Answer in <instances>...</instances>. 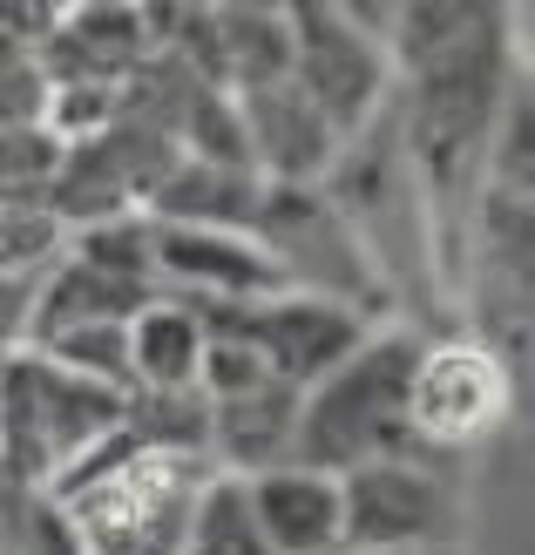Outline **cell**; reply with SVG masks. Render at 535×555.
<instances>
[{
    "label": "cell",
    "instance_id": "obj_1",
    "mask_svg": "<svg viewBox=\"0 0 535 555\" xmlns=\"http://www.w3.org/2000/svg\"><path fill=\"white\" fill-rule=\"evenodd\" d=\"M420 346L428 339H420L413 325H373L319 386H305L292 467H313V475H353V467H373V461L461 467L455 454H441L413 434Z\"/></svg>",
    "mask_w": 535,
    "mask_h": 555
},
{
    "label": "cell",
    "instance_id": "obj_2",
    "mask_svg": "<svg viewBox=\"0 0 535 555\" xmlns=\"http://www.w3.org/2000/svg\"><path fill=\"white\" fill-rule=\"evenodd\" d=\"M211 475H217L211 461L143 454V448H129L123 427H116L48 494L68 508L75 535H81V555H177L190 502H196V488Z\"/></svg>",
    "mask_w": 535,
    "mask_h": 555
},
{
    "label": "cell",
    "instance_id": "obj_3",
    "mask_svg": "<svg viewBox=\"0 0 535 555\" xmlns=\"http://www.w3.org/2000/svg\"><path fill=\"white\" fill-rule=\"evenodd\" d=\"M123 421V393L75 379L41 352L0 359V475L21 488H54L81 454H95Z\"/></svg>",
    "mask_w": 535,
    "mask_h": 555
},
{
    "label": "cell",
    "instance_id": "obj_4",
    "mask_svg": "<svg viewBox=\"0 0 535 555\" xmlns=\"http://www.w3.org/2000/svg\"><path fill=\"white\" fill-rule=\"evenodd\" d=\"M461 535V467L373 461L340 475V555H455Z\"/></svg>",
    "mask_w": 535,
    "mask_h": 555
},
{
    "label": "cell",
    "instance_id": "obj_5",
    "mask_svg": "<svg viewBox=\"0 0 535 555\" xmlns=\"http://www.w3.org/2000/svg\"><path fill=\"white\" fill-rule=\"evenodd\" d=\"M251 244L271 258L278 285L305 292V298H326V305H346L359 319H380L386 312V285L380 271L366 264L353 224L340 217V204L326 190H271L258 197V217H251Z\"/></svg>",
    "mask_w": 535,
    "mask_h": 555
},
{
    "label": "cell",
    "instance_id": "obj_6",
    "mask_svg": "<svg viewBox=\"0 0 535 555\" xmlns=\"http://www.w3.org/2000/svg\"><path fill=\"white\" fill-rule=\"evenodd\" d=\"M211 339L244 346L278 386H319L340 359L373 332V319L346 312V305L305 298V292H271V298H238V305H190Z\"/></svg>",
    "mask_w": 535,
    "mask_h": 555
},
{
    "label": "cell",
    "instance_id": "obj_7",
    "mask_svg": "<svg viewBox=\"0 0 535 555\" xmlns=\"http://www.w3.org/2000/svg\"><path fill=\"white\" fill-rule=\"evenodd\" d=\"M285 27H292V89L340 129V143H353L393 102L386 48L353 35L332 0H298V8H285Z\"/></svg>",
    "mask_w": 535,
    "mask_h": 555
},
{
    "label": "cell",
    "instance_id": "obj_8",
    "mask_svg": "<svg viewBox=\"0 0 535 555\" xmlns=\"http://www.w3.org/2000/svg\"><path fill=\"white\" fill-rule=\"evenodd\" d=\"M501 406H509V366L474 346L468 332L461 339H428L420 346V373H413V434L428 440V448L455 454L474 448L495 421Z\"/></svg>",
    "mask_w": 535,
    "mask_h": 555
},
{
    "label": "cell",
    "instance_id": "obj_9",
    "mask_svg": "<svg viewBox=\"0 0 535 555\" xmlns=\"http://www.w3.org/2000/svg\"><path fill=\"white\" fill-rule=\"evenodd\" d=\"M238 122H244V156L251 177L271 190H319L340 163V129H332L313 102H305L292 81H271L258 95H231Z\"/></svg>",
    "mask_w": 535,
    "mask_h": 555
},
{
    "label": "cell",
    "instance_id": "obj_10",
    "mask_svg": "<svg viewBox=\"0 0 535 555\" xmlns=\"http://www.w3.org/2000/svg\"><path fill=\"white\" fill-rule=\"evenodd\" d=\"M156 292L183 305H238V298H271L278 285L271 258L238 231H170L156 224Z\"/></svg>",
    "mask_w": 535,
    "mask_h": 555
},
{
    "label": "cell",
    "instance_id": "obj_11",
    "mask_svg": "<svg viewBox=\"0 0 535 555\" xmlns=\"http://www.w3.org/2000/svg\"><path fill=\"white\" fill-rule=\"evenodd\" d=\"M244 502L265 555H340V475L271 467V475L244 481Z\"/></svg>",
    "mask_w": 535,
    "mask_h": 555
},
{
    "label": "cell",
    "instance_id": "obj_12",
    "mask_svg": "<svg viewBox=\"0 0 535 555\" xmlns=\"http://www.w3.org/2000/svg\"><path fill=\"white\" fill-rule=\"evenodd\" d=\"M292 440H298V386H258V393L217 400L211 406V467L238 481H258L271 467H292Z\"/></svg>",
    "mask_w": 535,
    "mask_h": 555
},
{
    "label": "cell",
    "instance_id": "obj_13",
    "mask_svg": "<svg viewBox=\"0 0 535 555\" xmlns=\"http://www.w3.org/2000/svg\"><path fill=\"white\" fill-rule=\"evenodd\" d=\"M265 183L251 170H217V163H177L170 177L156 183V197L143 204L150 224H170V231H238L251 237V217H258Z\"/></svg>",
    "mask_w": 535,
    "mask_h": 555
},
{
    "label": "cell",
    "instance_id": "obj_14",
    "mask_svg": "<svg viewBox=\"0 0 535 555\" xmlns=\"http://www.w3.org/2000/svg\"><path fill=\"white\" fill-rule=\"evenodd\" d=\"M211 332L183 298H150L129 319V386L143 393H196V366H204Z\"/></svg>",
    "mask_w": 535,
    "mask_h": 555
},
{
    "label": "cell",
    "instance_id": "obj_15",
    "mask_svg": "<svg viewBox=\"0 0 535 555\" xmlns=\"http://www.w3.org/2000/svg\"><path fill=\"white\" fill-rule=\"evenodd\" d=\"M150 298H156L150 285H123V278H102L89 264L62 258L41 278V292H35V339H27V352L62 339V332H75V325H129Z\"/></svg>",
    "mask_w": 535,
    "mask_h": 555
},
{
    "label": "cell",
    "instance_id": "obj_16",
    "mask_svg": "<svg viewBox=\"0 0 535 555\" xmlns=\"http://www.w3.org/2000/svg\"><path fill=\"white\" fill-rule=\"evenodd\" d=\"M217 62H224V95H258L271 81H292L285 8H265V0L217 8Z\"/></svg>",
    "mask_w": 535,
    "mask_h": 555
},
{
    "label": "cell",
    "instance_id": "obj_17",
    "mask_svg": "<svg viewBox=\"0 0 535 555\" xmlns=\"http://www.w3.org/2000/svg\"><path fill=\"white\" fill-rule=\"evenodd\" d=\"M48 210L62 217V231H89V224H109V217L123 210H143L136 204L129 177L116 170V156H109L102 135H89V143H62V163H54L48 177Z\"/></svg>",
    "mask_w": 535,
    "mask_h": 555
},
{
    "label": "cell",
    "instance_id": "obj_18",
    "mask_svg": "<svg viewBox=\"0 0 535 555\" xmlns=\"http://www.w3.org/2000/svg\"><path fill=\"white\" fill-rule=\"evenodd\" d=\"M177 555H265L258 521H251V502H244V481H238V475H211L204 488H196Z\"/></svg>",
    "mask_w": 535,
    "mask_h": 555
},
{
    "label": "cell",
    "instance_id": "obj_19",
    "mask_svg": "<svg viewBox=\"0 0 535 555\" xmlns=\"http://www.w3.org/2000/svg\"><path fill=\"white\" fill-rule=\"evenodd\" d=\"M68 258L102 271V278H123V285H150L156 292V224L143 210H123V217H109V224L75 231Z\"/></svg>",
    "mask_w": 535,
    "mask_h": 555
},
{
    "label": "cell",
    "instance_id": "obj_20",
    "mask_svg": "<svg viewBox=\"0 0 535 555\" xmlns=\"http://www.w3.org/2000/svg\"><path fill=\"white\" fill-rule=\"evenodd\" d=\"M0 555H81V535L54 494L0 475Z\"/></svg>",
    "mask_w": 535,
    "mask_h": 555
},
{
    "label": "cell",
    "instance_id": "obj_21",
    "mask_svg": "<svg viewBox=\"0 0 535 555\" xmlns=\"http://www.w3.org/2000/svg\"><path fill=\"white\" fill-rule=\"evenodd\" d=\"M68 258V231L41 197H0V278H41Z\"/></svg>",
    "mask_w": 535,
    "mask_h": 555
},
{
    "label": "cell",
    "instance_id": "obj_22",
    "mask_svg": "<svg viewBox=\"0 0 535 555\" xmlns=\"http://www.w3.org/2000/svg\"><path fill=\"white\" fill-rule=\"evenodd\" d=\"M35 352L54 359V366H68L75 379H95V386L129 393V325H75L62 339L35 346Z\"/></svg>",
    "mask_w": 535,
    "mask_h": 555
},
{
    "label": "cell",
    "instance_id": "obj_23",
    "mask_svg": "<svg viewBox=\"0 0 535 555\" xmlns=\"http://www.w3.org/2000/svg\"><path fill=\"white\" fill-rule=\"evenodd\" d=\"M54 163H62V143L41 129H0V197H41Z\"/></svg>",
    "mask_w": 535,
    "mask_h": 555
},
{
    "label": "cell",
    "instance_id": "obj_24",
    "mask_svg": "<svg viewBox=\"0 0 535 555\" xmlns=\"http://www.w3.org/2000/svg\"><path fill=\"white\" fill-rule=\"evenodd\" d=\"M48 122V75L35 62H0V129Z\"/></svg>",
    "mask_w": 535,
    "mask_h": 555
},
{
    "label": "cell",
    "instance_id": "obj_25",
    "mask_svg": "<svg viewBox=\"0 0 535 555\" xmlns=\"http://www.w3.org/2000/svg\"><path fill=\"white\" fill-rule=\"evenodd\" d=\"M41 278H0V359L27 352V339H35V292H41Z\"/></svg>",
    "mask_w": 535,
    "mask_h": 555
}]
</instances>
